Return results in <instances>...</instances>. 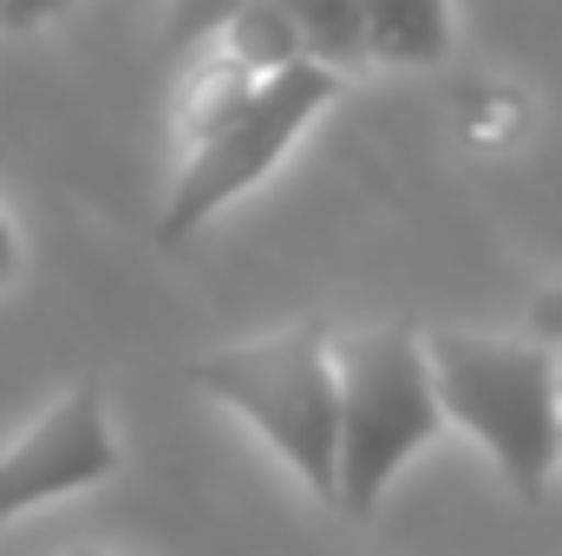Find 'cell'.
Instances as JSON below:
<instances>
[{"label":"cell","mask_w":562,"mask_h":556,"mask_svg":"<svg viewBox=\"0 0 562 556\" xmlns=\"http://www.w3.org/2000/svg\"><path fill=\"white\" fill-rule=\"evenodd\" d=\"M334 99H340V66L301 53V59L276 66V73H262L256 86H243L216 119H203L196 132H183V170H177V184L164 197L157 243L196 236L243 190H256L281 164V151L301 138Z\"/></svg>","instance_id":"obj_3"},{"label":"cell","mask_w":562,"mask_h":556,"mask_svg":"<svg viewBox=\"0 0 562 556\" xmlns=\"http://www.w3.org/2000/svg\"><path fill=\"white\" fill-rule=\"evenodd\" d=\"M367 46L386 66H438L451 53V0H367Z\"/></svg>","instance_id":"obj_6"},{"label":"cell","mask_w":562,"mask_h":556,"mask_svg":"<svg viewBox=\"0 0 562 556\" xmlns=\"http://www.w3.org/2000/svg\"><path fill=\"white\" fill-rule=\"evenodd\" d=\"M334 367H340V485L334 504L367 518L380 504V491L400 478V465L425 452L445 425L438 407V380H431V354L413 327H360L347 341H334Z\"/></svg>","instance_id":"obj_4"},{"label":"cell","mask_w":562,"mask_h":556,"mask_svg":"<svg viewBox=\"0 0 562 556\" xmlns=\"http://www.w3.org/2000/svg\"><path fill=\"white\" fill-rule=\"evenodd\" d=\"M301 40L307 59H327L340 73H353L360 59H373L367 46V0H276Z\"/></svg>","instance_id":"obj_7"},{"label":"cell","mask_w":562,"mask_h":556,"mask_svg":"<svg viewBox=\"0 0 562 556\" xmlns=\"http://www.w3.org/2000/svg\"><path fill=\"white\" fill-rule=\"evenodd\" d=\"M530 334H543L550 347H562V288H543L530 301Z\"/></svg>","instance_id":"obj_10"},{"label":"cell","mask_w":562,"mask_h":556,"mask_svg":"<svg viewBox=\"0 0 562 556\" xmlns=\"http://www.w3.org/2000/svg\"><path fill=\"white\" fill-rule=\"evenodd\" d=\"M249 0H164V46L170 53H196L210 46Z\"/></svg>","instance_id":"obj_8"},{"label":"cell","mask_w":562,"mask_h":556,"mask_svg":"<svg viewBox=\"0 0 562 556\" xmlns=\"http://www.w3.org/2000/svg\"><path fill=\"white\" fill-rule=\"evenodd\" d=\"M66 0H0V26L7 33H26V26H40V20H53Z\"/></svg>","instance_id":"obj_9"},{"label":"cell","mask_w":562,"mask_h":556,"mask_svg":"<svg viewBox=\"0 0 562 556\" xmlns=\"http://www.w3.org/2000/svg\"><path fill=\"white\" fill-rule=\"evenodd\" d=\"M431 380L451 425H464L517 498H543L562 458V367L550 341L431 334Z\"/></svg>","instance_id":"obj_1"},{"label":"cell","mask_w":562,"mask_h":556,"mask_svg":"<svg viewBox=\"0 0 562 556\" xmlns=\"http://www.w3.org/2000/svg\"><path fill=\"white\" fill-rule=\"evenodd\" d=\"M190 387H203L216 407L249 419L307 478V491L334 504V485H340V367H334V341L321 321H294L262 341H236V347L190 360Z\"/></svg>","instance_id":"obj_2"},{"label":"cell","mask_w":562,"mask_h":556,"mask_svg":"<svg viewBox=\"0 0 562 556\" xmlns=\"http://www.w3.org/2000/svg\"><path fill=\"white\" fill-rule=\"evenodd\" d=\"M112 471H119V438H112V419H105V393L72 387L66 400H53L0 452V524L46 504V498L86 491Z\"/></svg>","instance_id":"obj_5"},{"label":"cell","mask_w":562,"mask_h":556,"mask_svg":"<svg viewBox=\"0 0 562 556\" xmlns=\"http://www.w3.org/2000/svg\"><path fill=\"white\" fill-rule=\"evenodd\" d=\"M13 263H20V236H13V223H7V210H0V281L13 276Z\"/></svg>","instance_id":"obj_11"}]
</instances>
